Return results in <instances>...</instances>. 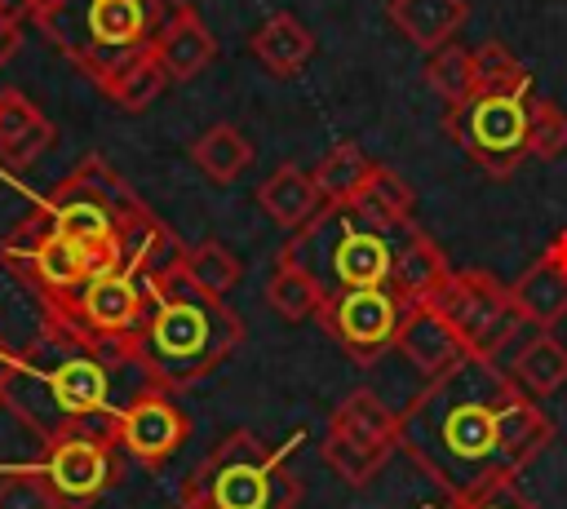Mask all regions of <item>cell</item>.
Masks as SVG:
<instances>
[{
  "mask_svg": "<svg viewBox=\"0 0 567 509\" xmlns=\"http://www.w3.org/2000/svg\"><path fill=\"white\" fill-rule=\"evenodd\" d=\"M549 438L554 425L536 398L483 354H465L399 412V447L452 500H470L496 482H518Z\"/></svg>",
  "mask_w": 567,
  "mask_h": 509,
  "instance_id": "6da1fadb",
  "label": "cell"
},
{
  "mask_svg": "<svg viewBox=\"0 0 567 509\" xmlns=\"http://www.w3.org/2000/svg\"><path fill=\"white\" fill-rule=\"evenodd\" d=\"M151 385L155 381L137 354L93 350L53 323H40V336L18 350L0 407H9L40 443L66 429H102L115 438L120 412Z\"/></svg>",
  "mask_w": 567,
  "mask_h": 509,
  "instance_id": "7a4b0ae2",
  "label": "cell"
},
{
  "mask_svg": "<svg viewBox=\"0 0 567 509\" xmlns=\"http://www.w3.org/2000/svg\"><path fill=\"white\" fill-rule=\"evenodd\" d=\"M239 341L244 323L226 297L199 292L182 266H173L151 283V310L137 328L133 354L159 389L177 394L213 376L239 350Z\"/></svg>",
  "mask_w": 567,
  "mask_h": 509,
  "instance_id": "3957f363",
  "label": "cell"
},
{
  "mask_svg": "<svg viewBox=\"0 0 567 509\" xmlns=\"http://www.w3.org/2000/svg\"><path fill=\"white\" fill-rule=\"evenodd\" d=\"M31 212L44 226L84 243L106 270H124V252L133 235L151 221V208L142 204V195L102 155H84L53 190L35 199Z\"/></svg>",
  "mask_w": 567,
  "mask_h": 509,
  "instance_id": "277c9868",
  "label": "cell"
},
{
  "mask_svg": "<svg viewBox=\"0 0 567 509\" xmlns=\"http://www.w3.org/2000/svg\"><path fill=\"white\" fill-rule=\"evenodd\" d=\"M173 4L177 0H62L53 13L35 18V27L102 89L124 62L151 49Z\"/></svg>",
  "mask_w": 567,
  "mask_h": 509,
  "instance_id": "5b68a950",
  "label": "cell"
},
{
  "mask_svg": "<svg viewBox=\"0 0 567 509\" xmlns=\"http://www.w3.org/2000/svg\"><path fill=\"white\" fill-rule=\"evenodd\" d=\"M408 226H377L354 204H323L284 248L297 257V266L310 270V279L328 297L354 288H385L394 248Z\"/></svg>",
  "mask_w": 567,
  "mask_h": 509,
  "instance_id": "8992f818",
  "label": "cell"
},
{
  "mask_svg": "<svg viewBox=\"0 0 567 509\" xmlns=\"http://www.w3.org/2000/svg\"><path fill=\"white\" fill-rule=\"evenodd\" d=\"M301 478L288 451L252 429H230L182 482V505L195 509H297Z\"/></svg>",
  "mask_w": 567,
  "mask_h": 509,
  "instance_id": "52a82bcc",
  "label": "cell"
},
{
  "mask_svg": "<svg viewBox=\"0 0 567 509\" xmlns=\"http://www.w3.org/2000/svg\"><path fill=\"white\" fill-rule=\"evenodd\" d=\"M532 71L518 66L509 75L483 80L461 106H447L443 128L447 137L492 177H509L527 159V128H532Z\"/></svg>",
  "mask_w": 567,
  "mask_h": 509,
  "instance_id": "ba28073f",
  "label": "cell"
},
{
  "mask_svg": "<svg viewBox=\"0 0 567 509\" xmlns=\"http://www.w3.org/2000/svg\"><path fill=\"white\" fill-rule=\"evenodd\" d=\"M151 283L133 270H106L93 274L84 288H75L66 301L40 310V323L62 328L66 336L93 345V350H115V354H133L137 328L151 310Z\"/></svg>",
  "mask_w": 567,
  "mask_h": 509,
  "instance_id": "9c48e42d",
  "label": "cell"
},
{
  "mask_svg": "<svg viewBox=\"0 0 567 509\" xmlns=\"http://www.w3.org/2000/svg\"><path fill=\"white\" fill-rule=\"evenodd\" d=\"M430 305L456 328L461 345L483 359H496L505 341L523 328V314L514 310L509 288L487 270H452Z\"/></svg>",
  "mask_w": 567,
  "mask_h": 509,
  "instance_id": "30bf717a",
  "label": "cell"
},
{
  "mask_svg": "<svg viewBox=\"0 0 567 509\" xmlns=\"http://www.w3.org/2000/svg\"><path fill=\"white\" fill-rule=\"evenodd\" d=\"M35 469L62 509H93L120 482V443L102 429H66L40 443Z\"/></svg>",
  "mask_w": 567,
  "mask_h": 509,
  "instance_id": "8fae6325",
  "label": "cell"
},
{
  "mask_svg": "<svg viewBox=\"0 0 567 509\" xmlns=\"http://www.w3.org/2000/svg\"><path fill=\"white\" fill-rule=\"evenodd\" d=\"M315 319L354 363L368 367L385 350H394V336L403 323V301L390 288H354V292H332Z\"/></svg>",
  "mask_w": 567,
  "mask_h": 509,
  "instance_id": "7c38bea8",
  "label": "cell"
},
{
  "mask_svg": "<svg viewBox=\"0 0 567 509\" xmlns=\"http://www.w3.org/2000/svg\"><path fill=\"white\" fill-rule=\"evenodd\" d=\"M186 434H190L186 412H182V407L173 403V394L159 389V385L142 389V394L120 412V420H115V443H120V451L133 456L142 469H159V465L186 443Z\"/></svg>",
  "mask_w": 567,
  "mask_h": 509,
  "instance_id": "4fadbf2b",
  "label": "cell"
},
{
  "mask_svg": "<svg viewBox=\"0 0 567 509\" xmlns=\"http://www.w3.org/2000/svg\"><path fill=\"white\" fill-rule=\"evenodd\" d=\"M394 350L412 363V372L421 376V385L439 381L443 372H452L470 350L461 345L456 328L425 301V305H403V323L394 336Z\"/></svg>",
  "mask_w": 567,
  "mask_h": 509,
  "instance_id": "5bb4252c",
  "label": "cell"
},
{
  "mask_svg": "<svg viewBox=\"0 0 567 509\" xmlns=\"http://www.w3.org/2000/svg\"><path fill=\"white\" fill-rule=\"evenodd\" d=\"M151 53H155V62L164 66V75L173 80V84H186V80H195L213 58H217V40H213V31L204 27V18L190 9V4H173V13L164 18V27L155 31V40H151Z\"/></svg>",
  "mask_w": 567,
  "mask_h": 509,
  "instance_id": "9a60e30c",
  "label": "cell"
},
{
  "mask_svg": "<svg viewBox=\"0 0 567 509\" xmlns=\"http://www.w3.org/2000/svg\"><path fill=\"white\" fill-rule=\"evenodd\" d=\"M447 274H452V266H447L443 248L412 221V226L403 230L399 248H394V266H390V283H385V288H390L403 305H425V301H434V292L447 283Z\"/></svg>",
  "mask_w": 567,
  "mask_h": 509,
  "instance_id": "2e32d148",
  "label": "cell"
},
{
  "mask_svg": "<svg viewBox=\"0 0 567 509\" xmlns=\"http://www.w3.org/2000/svg\"><path fill=\"white\" fill-rule=\"evenodd\" d=\"M58 142L53 120L18 89H0V159L9 168H31Z\"/></svg>",
  "mask_w": 567,
  "mask_h": 509,
  "instance_id": "e0dca14e",
  "label": "cell"
},
{
  "mask_svg": "<svg viewBox=\"0 0 567 509\" xmlns=\"http://www.w3.org/2000/svg\"><path fill=\"white\" fill-rule=\"evenodd\" d=\"M514 310L532 328H554L567 314V266L549 252H540L514 283H509Z\"/></svg>",
  "mask_w": 567,
  "mask_h": 509,
  "instance_id": "ac0fdd59",
  "label": "cell"
},
{
  "mask_svg": "<svg viewBox=\"0 0 567 509\" xmlns=\"http://www.w3.org/2000/svg\"><path fill=\"white\" fill-rule=\"evenodd\" d=\"M248 49H252V58H257L270 75L292 80V75H301L306 62L315 58V35L306 31L301 18H292V13H270V18L252 31Z\"/></svg>",
  "mask_w": 567,
  "mask_h": 509,
  "instance_id": "d6986e66",
  "label": "cell"
},
{
  "mask_svg": "<svg viewBox=\"0 0 567 509\" xmlns=\"http://www.w3.org/2000/svg\"><path fill=\"white\" fill-rule=\"evenodd\" d=\"M257 204H261L266 217H270L279 230H288V235H297V230L323 208L315 177H310L306 168H297V164H279V168L257 186Z\"/></svg>",
  "mask_w": 567,
  "mask_h": 509,
  "instance_id": "ffe728a7",
  "label": "cell"
},
{
  "mask_svg": "<svg viewBox=\"0 0 567 509\" xmlns=\"http://www.w3.org/2000/svg\"><path fill=\"white\" fill-rule=\"evenodd\" d=\"M470 18V4L465 0H390V22L421 49H439L447 44Z\"/></svg>",
  "mask_w": 567,
  "mask_h": 509,
  "instance_id": "44dd1931",
  "label": "cell"
},
{
  "mask_svg": "<svg viewBox=\"0 0 567 509\" xmlns=\"http://www.w3.org/2000/svg\"><path fill=\"white\" fill-rule=\"evenodd\" d=\"M332 429L368 443V447H385L394 451L399 447V412H390L385 398H377L372 389H350L337 407H332Z\"/></svg>",
  "mask_w": 567,
  "mask_h": 509,
  "instance_id": "7402d4cb",
  "label": "cell"
},
{
  "mask_svg": "<svg viewBox=\"0 0 567 509\" xmlns=\"http://www.w3.org/2000/svg\"><path fill=\"white\" fill-rule=\"evenodd\" d=\"M266 301H270V310L279 319L301 323V319H315L319 314V305L328 301V292L310 279L306 266H297V257L288 248H279V257L270 266V279H266Z\"/></svg>",
  "mask_w": 567,
  "mask_h": 509,
  "instance_id": "603a6c76",
  "label": "cell"
},
{
  "mask_svg": "<svg viewBox=\"0 0 567 509\" xmlns=\"http://www.w3.org/2000/svg\"><path fill=\"white\" fill-rule=\"evenodd\" d=\"M190 159H195V168H199L208 181L226 186V181H235V177L252 164V142H248L235 124H213V128H204V133L190 142Z\"/></svg>",
  "mask_w": 567,
  "mask_h": 509,
  "instance_id": "cb8c5ba5",
  "label": "cell"
},
{
  "mask_svg": "<svg viewBox=\"0 0 567 509\" xmlns=\"http://www.w3.org/2000/svg\"><path fill=\"white\" fill-rule=\"evenodd\" d=\"M563 381H567V345H563L549 328H540V332L518 350V359H514V385H518L523 394H532V398H545V394H554Z\"/></svg>",
  "mask_w": 567,
  "mask_h": 509,
  "instance_id": "d4e9b609",
  "label": "cell"
},
{
  "mask_svg": "<svg viewBox=\"0 0 567 509\" xmlns=\"http://www.w3.org/2000/svg\"><path fill=\"white\" fill-rule=\"evenodd\" d=\"M350 204H354L368 221H377V226H408V221H412V208H416V195H412V186H408L394 168L377 164Z\"/></svg>",
  "mask_w": 567,
  "mask_h": 509,
  "instance_id": "484cf974",
  "label": "cell"
},
{
  "mask_svg": "<svg viewBox=\"0 0 567 509\" xmlns=\"http://www.w3.org/2000/svg\"><path fill=\"white\" fill-rule=\"evenodd\" d=\"M372 168H377V159H372L363 146H354V142H337V146L319 159V168H315L310 177H315L323 204H350V199L359 195V186L368 181Z\"/></svg>",
  "mask_w": 567,
  "mask_h": 509,
  "instance_id": "4316f807",
  "label": "cell"
},
{
  "mask_svg": "<svg viewBox=\"0 0 567 509\" xmlns=\"http://www.w3.org/2000/svg\"><path fill=\"white\" fill-rule=\"evenodd\" d=\"M425 80H430V89H434L447 106H461V102L478 89L474 49H465V44H456V40L430 49V53H425Z\"/></svg>",
  "mask_w": 567,
  "mask_h": 509,
  "instance_id": "83f0119b",
  "label": "cell"
},
{
  "mask_svg": "<svg viewBox=\"0 0 567 509\" xmlns=\"http://www.w3.org/2000/svg\"><path fill=\"white\" fill-rule=\"evenodd\" d=\"M168 84H173V80L164 75V66L155 62V53L146 49V53H137L133 62H124V66L102 84V93H106L120 111H146Z\"/></svg>",
  "mask_w": 567,
  "mask_h": 509,
  "instance_id": "f1b7e54d",
  "label": "cell"
},
{
  "mask_svg": "<svg viewBox=\"0 0 567 509\" xmlns=\"http://www.w3.org/2000/svg\"><path fill=\"white\" fill-rule=\"evenodd\" d=\"M177 266H182V274H186L199 292H213V297H226V292L239 283V274H244L239 257H235L226 243H217V239L186 243V252H182Z\"/></svg>",
  "mask_w": 567,
  "mask_h": 509,
  "instance_id": "f546056e",
  "label": "cell"
},
{
  "mask_svg": "<svg viewBox=\"0 0 567 509\" xmlns=\"http://www.w3.org/2000/svg\"><path fill=\"white\" fill-rule=\"evenodd\" d=\"M319 456H323V465H328L341 482H350V487H368V482L381 474V465L390 460L385 447H368V443H359V438H350V434H341V429H332V425H328V434H323V443H319Z\"/></svg>",
  "mask_w": 567,
  "mask_h": 509,
  "instance_id": "4dcf8cb0",
  "label": "cell"
},
{
  "mask_svg": "<svg viewBox=\"0 0 567 509\" xmlns=\"http://www.w3.org/2000/svg\"><path fill=\"white\" fill-rule=\"evenodd\" d=\"M527 155L532 159H558L567 155V111L549 97H536L532 106V128H527Z\"/></svg>",
  "mask_w": 567,
  "mask_h": 509,
  "instance_id": "1f68e13d",
  "label": "cell"
},
{
  "mask_svg": "<svg viewBox=\"0 0 567 509\" xmlns=\"http://www.w3.org/2000/svg\"><path fill=\"white\" fill-rule=\"evenodd\" d=\"M0 509H62V505H58L53 487L44 482V474L31 465V469L0 478Z\"/></svg>",
  "mask_w": 567,
  "mask_h": 509,
  "instance_id": "d6a6232c",
  "label": "cell"
},
{
  "mask_svg": "<svg viewBox=\"0 0 567 509\" xmlns=\"http://www.w3.org/2000/svg\"><path fill=\"white\" fill-rule=\"evenodd\" d=\"M452 509H540V505L518 482H496V487H487L470 500H452Z\"/></svg>",
  "mask_w": 567,
  "mask_h": 509,
  "instance_id": "836d02e7",
  "label": "cell"
},
{
  "mask_svg": "<svg viewBox=\"0 0 567 509\" xmlns=\"http://www.w3.org/2000/svg\"><path fill=\"white\" fill-rule=\"evenodd\" d=\"M474 66H478V84H483V80H496V75L518 71L523 62H518L501 40H483V44L474 49Z\"/></svg>",
  "mask_w": 567,
  "mask_h": 509,
  "instance_id": "e575fe53",
  "label": "cell"
},
{
  "mask_svg": "<svg viewBox=\"0 0 567 509\" xmlns=\"http://www.w3.org/2000/svg\"><path fill=\"white\" fill-rule=\"evenodd\" d=\"M18 44H22V27H13V22H4V18H0V66L18 53Z\"/></svg>",
  "mask_w": 567,
  "mask_h": 509,
  "instance_id": "d590c367",
  "label": "cell"
},
{
  "mask_svg": "<svg viewBox=\"0 0 567 509\" xmlns=\"http://www.w3.org/2000/svg\"><path fill=\"white\" fill-rule=\"evenodd\" d=\"M0 18L13 22V27H22L31 18V0H0Z\"/></svg>",
  "mask_w": 567,
  "mask_h": 509,
  "instance_id": "8d00e7d4",
  "label": "cell"
},
{
  "mask_svg": "<svg viewBox=\"0 0 567 509\" xmlns=\"http://www.w3.org/2000/svg\"><path fill=\"white\" fill-rule=\"evenodd\" d=\"M13 367H18V350H13V345L0 336V398H4V385H9Z\"/></svg>",
  "mask_w": 567,
  "mask_h": 509,
  "instance_id": "74e56055",
  "label": "cell"
},
{
  "mask_svg": "<svg viewBox=\"0 0 567 509\" xmlns=\"http://www.w3.org/2000/svg\"><path fill=\"white\" fill-rule=\"evenodd\" d=\"M177 509H195V505H177Z\"/></svg>",
  "mask_w": 567,
  "mask_h": 509,
  "instance_id": "f35d334b",
  "label": "cell"
}]
</instances>
